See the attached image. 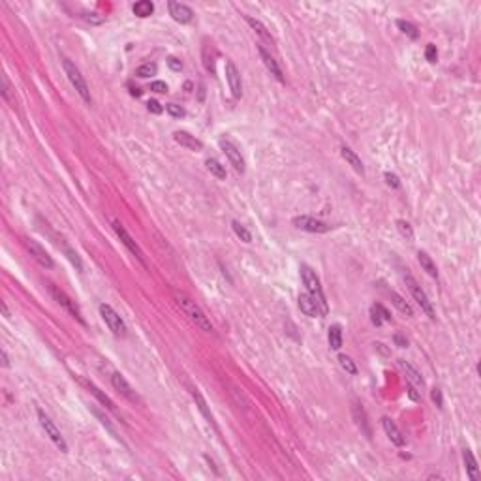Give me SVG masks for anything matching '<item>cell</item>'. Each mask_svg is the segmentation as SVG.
<instances>
[{
	"label": "cell",
	"mask_w": 481,
	"mask_h": 481,
	"mask_svg": "<svg viewBox=\"0 0 481 481\" xmlns=\"http://www.w3.org/2000/svg\"><path fill=\"white\" fill-rule=\"evenodd\" d=\"M175 299H177V304L183 308V312H185L186 316H188V319L192 322L194 326L198 327V329H201L203 333H211L213 331V324H211V319L207 318V314L201 310V306L196 301H192L188 295H185V293H181V291H177L175 293Z\"/></svg>",
	"instance_id": "1"
},
{
	"label": "cell",
	"mask_w": 481,
	"mask_h": 481,
	"mask_svg": "<svg viewBox=\"0 0 481 481\" xmlns=\"http://www.w3.org/2000/svg\"><path fill=\"white\" fill-rule=\"evenodd\" d=\"M301 278H303L304 286H306V289H308V293L312 295V299L316 301V304H318L319 308V316H326L327 314V301H326V295H324V289H322V284H319V278L316 276V273L312 271L308 265H301Z\"/></svg>",
	"instance_id": "2"
},
{
	"label": "cell",
	"mask_w": 481,
	"mask_h": 481,
	"mask_svg": "<svg viewBox=\"0 0 481 481\" xmlns=\"http://www.w3.org/2000/svg\"><path fill=\"white\" fill-rule=\"evenodd\" d=\"M62 66H64V72H66L68 79H70V83L74 85V89L77 90V94L81 96V100L85 102L87 105H92V96H90V89L89 85H87V81H85V77L81 75V72H79V68L75 66L74 62L70 59H64L62 60Z\"/></svg>",
	"instance_id": "3"
},
{
	"label": "cell",
	"mask_w": 481,
	"mask_h": 481,
	"mask_svg": "<svg viewBox=\"0 0 481 481\" xmlns=\"http://www.w3.org/2000/svg\"><path fill=\"white\" fill-rule=\"evenodd\" d=\"M100 314H102V319L105 322V326L109 327V331L115 337H126V324L122 322V318L117 314V310L113 308L111 304H100Z\"/></svg>",
	"instance_id": "4"
},
{
	"label": "cell",
	"mask_w": 481,
	"mask_h": 481,
	"mask_svg": "<svg viewBox=\"0 0 481 481\" xmlns=\"http://www.w3.org/2000/svg\"><path fill=\"white\" fill-rule=\"evenodd\" d=\"M38 421H40V425H42V429L45 430V434L49 436V440H51L53 444L59 447L62 453L68 451V445H66V440H64V436L60 434V430L57 429V425L51 421V417L45 414L44 410H38Z\"/></svg>",
	"instance_id": "5"
},
{
	"label": "cell",
	"mask_w": 481,
	"mask_h": 481,
	"mask_svg": "<svg viewBox=\"0 0 481 481\" xmlns=\"http://www.w3.org/2000/svg\"><path fill=\"white\" fill-rule=\"evenodd\" d=\"M404 280H406V286L408 289H410V293H412V297H414L415 301H417V304L421 306V310L429 316L430 319H434L436 316H434V308H432V303L429 301V297H427V293L421 289V286L417 284V282L414 280V276L410 273L404 274Z\"/></svg>",
	"instance_id": "6"
},
{
	"label": "cell",
	"mask_w": 481,
	"mask_h": 481,
	"mask_svg": "<svg viewBox=\"0 0 481 481\" xmlns=\"http://www.w3.org/2000/svg\"><path fill=\"white\" fill-rule=\"evenodd\" d=\"M113 230H115V233H117V237L120 239V243L124 244L126 248L132 252L133 256H135V259L139 261L141 265H143V267L147 265V263H145V256H143V250L139 248V244L133 241L132 235H130V233L126 231V228L119 222V220H113Z\"/></svg>",
	"instance_id": "7"
},
{
	"label": "cell",
	"mask_w": 481,
	"mask_h": 481,
	"mask_svg": "<svg viewBox=\"0 0 481 481\" xmlns=\"http://www.w3.org/2000/svg\"><path fill=\"white\" fill-rule=\"evenodd\" d=\"M49 291H51V295L55 297V301L64 308V310L68 312V314H72L77 322H81L83 326H85V319H83V316H81V310H79V306L75 304V301L74 299H70V297L62 291V289H59V288H55V286H49Z\"/></svg>",
	"instance_id": "8"
},
{
	"label": "cell",
	"mask_w": 481,
	"mask_h": 481,
	"mask_svg": "<svg viewBox=\"0 0 481 481\" xmlns=\"http://www.w3.org/2000/svg\"><path fill=\"white\" fill-rule=\"evenodd\" d=\"M23 244H25V248L29 250V254L32 256V258L36 259L38 263L42 267H45V269H51L53 265H55V261H53V258L45 252V248L42 246L40 243H36L34 239H23Z\"/></svg>",
	"instance_id": "9"
},
{
	"label": "cell",
	"mask_w": 481,
	"mask_h": 481,
	"mask_svg": "<svg viewBox=\"0 0 481 481\" xmlns=\"http://www.w3.org/2000/svg\"><path fill=\"white\" fill-rule=\"evenodd\" d=\"M293 226L297 230L308 231V233H326V231L331 230V226H327L326 222L316 220L312 216H295L293 218Z\"/></svg>",
	"instance_id": "10"
},
{
	"label": "cell",
	"mask_w": 481,
	"mask_h": 481,
	"mask_svg": "<svg viewBox=\"0 0 481 481\" xmlns=\"http://www.w3.org/2000/svg\"><path fill=\"white\" fill-rule=\"evenodd\" d=\"M220 148L224 150V154L228 156V160H230L231 166L235 168V171L243 173V171H244V160H243V156H241V150H239V148L228 139H220Z\"/></svg>",
	"instance_id": "11"
},
{
	"label": "cell",
	"mask_w": 481,
	"mask_h": 481,
	"mask_svg": "<svg viewBox=\"0 0 481 481\" xmlns=\"http://www.w3.org/2000/svg\"><path fill=\"white\" fill-rule=\"evenodd\" d=\"M226 79H228V83H230L231 94H233L235 98H241V94H243L241 74H239L237 66H235L231 60H226Z\"/></svg>",
	"instance_id": "12"
},
{
	"label": "cell",
	"mask_w": 481,
	"mask_h": 481,
	"mask_svg": "<svg viewBox=\"0 0 481 481\" xmlns=\"http://www.w3.org/2000/svg\"><path fill=\"white\" fill-rule=\"evenodd\" d=\"M168 8H170L171 17H173V19H175L177 23H181V25H186V23H190L194 19L192 8H188L186 4H181V2L171 0L170 4H168Z\"/></svg>",
	"instance_id": "13"
},
{
	"label": "cell",
	"mask_w": 481,
	"mask_h": 481,
	"mask_svg": "<svg viewBox=\"0 0 481 481\" xmlns=\"http://www.w3.org/2000/svg\"><path fill=\"white\" fill-rule=\"evenodd\" d=\"M258 51H259V57H261V60H263V64L267 66V70L271 72V75H274L276 79L280 83H284L286 79H284V74H282L280 66H278V62L274 60V57L271 55V53L267 51L263 45H258Z\"/></svg>",
	"instance_id": "14"
},
{
	"label": "cell",
	"mask_w": 481,
	"mask_h": 481,
	"mask_svg": "<svg viewBox=\"0 0 481 481\" xmlns=\"http://www.w3.org/2000/svg\"><path fill=\"white\" fill-rule=\"evenodd\" d=\"M111 384H113V387H115V389H117L120 395H124L128 400H133V402L137 400V395H135V391L132 389V385L126 382V378L122 376L120 372H113V374H111Z\"/></svg>",
	"instance_id": "15"
},
{
	"label": "cell",
	"mask_w": 481,
	"mask_h": 481,
	"mask_svg": "<svg viewBox=\"0 0 481 481\" xmlns=\"http://www.w3.org/2000/svg\"><path fill=\"white\" fill-rule=\"evenodd\" d=\"M297 301H299V308H301V312H303L304 316H308V318H316V316H319L318 304H316V301L312 299L310 293H301Z\"/></svg>",
	"instance_id": "16"
},
{
	"label": "cell",
	"mask_w": 481,
	"mask_h": 481,
	"mask_svg": "<svg viewBox=\"0 0 481 481\" xmlns=\"http://www.w3.org/2000/svg\"><path fill=\"white\" fill-rule=\"evenodd\" d=\"M173 139L177 141L181 147H186L188 150H201L203 143L200 139H196V135H190L188 132H175Z\"/></svg>",
	"instance_id": "17"
},
{
	"label": "cell",
	"mask_w": 481,
	"mask_h": 481,
	"mask_svg": "<svg viewBox=\"0 0 481 481\" xmlns=\"http://www.w3.org/2000/svg\"><path fill=\"white\" fill-rule=\"evenodd\" d=\"M382 425H384V430L385 434L389 436V440H391L395 445H404V436H402V432L399 430V427L395 425V421H391L389 417H384L382 419Z\"/></svg>",
	"instance_id": "18"
},
{
	"label": "cell",
	"mask_w": 481,
	"mask_h": 481,
	"mask_svg": "<svg viewBox=\"0 0 481 481\" xmlns=\"http://www.w3.org/2000/svg\"><path fill=\"white\" fill-rule=\"evenodd\" d=\"M399 367L402 370H404V374H406V378H408V382L412 385H415V387H423L425 385V382H423V378H421V374L417 372V370L410 365V363H406L404 359H399Z\"/></svg>",
	"instance_id": "19"
},
{
	"label": "cell",
	"mask_w": 481,
	"mask_h": 481,
	"mask_svg": "<svg viewBox=\"0 0 481 481\" xmlns=\"http://www.w3.org/2000/svg\"><path fill=\"white\" fill-rule=\"evenodd\" d=\"M462 459H464V466H466L468 477H470L472 481L479 479V468H477V462H475L474 455H472V451H470L468 447L462 451Z\"/></svg>",
	"instance_id": "20"
},
{
	"label": "cell",
	"mask_w": 481,
	"mask_h": 481,
	"mask_svg": "<svg viewBox=\"0 0 481 481\" xmlns=\"http://www.w3.org/2000/svg\"><path fill=\"white\" fill-rule=\"evenodd\" d=\"M81 382L85 384V387H87V389H89V391L92 393V395H94V397H96V399L100 400V402H102L105 408H107V410L115 412V402H113V400L109 399L105 393H102V389H100V387H96V385L92 384V382H87V380H81Z\"/></svg>",
	"instance_id": "21"
},
{
	"label": "cell",
	"mask_w": 481,
	"mask_h": 481,
	"mask_svg": "<svg viewBox=\"0 0 481 481\" xmlns=\"http://www.w3.org/2000/svg\"><path fill=\"white\" fill-rule=\"evenodd\" d=\"M341 154H342V158H344V160H346V162H348L350 166H352V168H354V170L357 171V173H361V175L365 173V168H363L361 158H359V156H357L356 152L352 150V148H350V147H342V148H341Z\"/></svg>",
	"instance_id": "22"
},
{
	"label": "cell",
	"mask_w": 481,
	"mask_h": 481,
	"mask_svg": "<svg viewBox=\"0 0 481 481\" xmlns=\"http://www.w3.org/2000/svg\"><path fill=\"white\" fill-rule=\"evenodd\" d=\"M370 316H372V324L374 326H382L384 322H391V314H389V310L385 308V306H382V304H374L372 308H370Z\"/></svg>",
	"instance_id": "23"
},
{
	"label": "cell",
	"mask_w": 481,
	"mask_h": 481,
	"mask_svg": "<svg viewBox=\"0 0 481 481\" xmlns=\"http://www.w3.org/2000/svg\"><path fill=\"white\" fill-rule=\"evenodd\" d=\"M190 395L194 397V400L198 402V406H200V412L203 415H205V419H207L211 425H215V417H213V414H211V410H209L207 402H205V399L201 397V393L196 389V387H190Z\"/></svg>",
	"instance_id": "24"
},
{
	"label": "cell",
	"mask_w": 481,
	"mask_h": 481,
	"mask_svg": "<svg viewBox=\"0 0 481 481\" xmlns=\"http://www.w3.org/2000/svg\"><path fill=\"white\" fill-rule=\"evenodd\" d=\"M417 259H419V265L423 267V271H427V274H429V276L436 278L438 269H436V265H434V261L430 259L429 254H427V252H419V254H417Z\"/></svg>",
	"instance_id": "25"
},
{
	"label": "cell",
	"mask_w": 481,
	"mask_h": 481,
	"mask_svg": "<svg viewBox=\"0 0 481 481\" xmlns=\"http://www.w3.org/2000/svg\"><path fill=\"white\" fill-rule=\"evenodd\" d=\"M132 12L137 17H150L152 12H154V4L150 0H139V2H135L132 6Z\"/></svg>",
	"instance_id": "26"
},
{
	"label": "cell",
	"mask_w": 481,
	"mask_h": 481,
	"mask_svg": "<svg viewBox=\"0 0 481 481\" xmlns=\"http://www.w3.org/2000/svg\"><path fill=\"white\" fill-rule=\"evenodd\" d=\"M354 417H356L357 425L361 427L363 432L370 438V427H369V423H367V415H365V410H363V406L359 404V402H354Z\"/></svg>",
	"instance_id": "27"
},
{
	"label": "cell",
	"mask_w": 481,
	"mask_h": 481,
	"mask_svg": "<svg viewBox=\"0 0 481 481\" xmlns=\"http://www.w3.org/2000/svg\"><path fill=\"white\" fill-rule=\"evenodd\" d=\"M327 339H329V346L333 350H341L342 346V329L339 324H335V326L329 327V335H327Z\"/></svg>",
	"instance_id": "28"
},
{
	"label": "cell",
	"mask_w": 481,
	"mask_h": 481,
	"mask_svg": "<svg viewBox=\"0 0 481 481\" xmlns=\"http://www.w3.org/2000/svg\"><path fill=\"white\" fill-rule=\"evenodd\" d=\"M391 303L395 304V306H397V308H399L402 314H406L408 318H410V316H414V308H412V306H410V304H408L406 301H404V299L399 295V293H395V291H391Z\"/></svg>",
	"instance_id": "29"
},
{
	"label": "cell",
	"mask_w": 481,
	"mask_h": 481,
	"mask_svg": "<svg viewBox=\"0 0 481 481\" xmlns=\"http://www.w3.org/2000/svg\"><path fill=\"white\" fill-rule=\"evenodd\" d=\"M207 170L215 175L216 179H226V168H224L222 164L218 162L216 158H207Z\"/></svg>",
	"instance_id": "30"
},
{
	"label": "cell",
	"mask_w": 481,
	"mask_h": 481,
	"mask_svg": "<svg viewBox=\"0 0 481 481\" xmlns=\"http://www.w3.org/2000/svg\"><path fill=\"white\" fill-rule=\"evenodd\" d=\"M231 228H233V231H235V235H237L243 243H252V233L246 228H244L243 224L241 222H237V220H233L231 222Z\"/></svg>",
	"instance_id": "31"
},
{
	"label": "cell",
	"mask_w": 481,
	"mask_h": 481,
	"mask_svg": "<svg viewBox=\"0 0 481 481\" xmlns=\"http://www.w3.org/2000/svg\"><path fill=\"white\" fill-rule=\"evenodd\" d=\"M397 25H399V29L402 30L406 36H410L412 40H417L419 32H417V29H415V25H412L410 21H404V19H399V21H397Z\"/></svg>",
	"instance_id": "32"
},
{
	"label": "cell",
	"mask_w": 481,
	"mask_h": 481,
	"mask_svg": "<svg viewBox=\"0 0 481 481\" xmlns=\"http://www.w3.org/2000/svg\"><path fill=\"white\" fill-rule=\"evenodd\" d=\"M246 23H248V25H250L252 29L256 30V32H258V34H259V36H261V38H265V40H271V34L267 32V29H265V27H263V25H261V23L258 21V19H252V17H246Z\"/></svg>",
	"instance_id": "33"
},
{
	"label": "cell",
	"mask_w": 481,
	"mask_h": 481,
	"mask_svg": "<svg viewBox=\"0 0 481 481\" xmlns=\"http://www.w3.org/2000/svg\"><path fill=\"white\" fill-rule=\"evenodd\" d=\"M339 363H341V367L346 370L348 374H357V367H356V363L352 361V357L342 354V356H339Z\"/></svg>",
	"instance_id": "34"
},
{
	"label": "cell",
	"mask_w": 481,
	"mask_h": 481,
	"mask_svg": "<svg viewBox=\"0 0 481 481\" xmlns=\"http://www.w3.org/2000/svg\"><path fill=\"white\" fill-rule=\"evenodd\" d=\"M156 70H158V68H156V64H150V62H148V64H143V66L137 68V70H135V75L145 79V77L156 75Z\"/></svg>",
	"instance_id": "35"
},
{
	"label": "cell",
	"mask_w": 481,
	"mask_h": 481,
	"mask_svg": "<svg viewBox=\"0 0 481 481\" xmlns=\"http://www.w3.org/2000/svg\"><path fill=\"white\" fill-rule=\"evenodd\" d=\"M397 228H399L400 235L404 239H408V241L414 239V230H412V226H410L406 220H399V222H397Z\"/></svg>",
	"instance_id": "36"
},
{
	"label": "cell",
	"mask_w": 481,
	"mask_h": 481,
	"mask_svg": "<svg viewBox=\"0 0 481 481\" xmlns=\"http://www.w3.org/2000/svg\"><path fill=\"white\" fill-rule=\"evenodd\" d=\"M166 111L170 113L171 117H175V119L185 117V109H183L181 105H177V104H168V105H166Z\"/></svg>",
	"instance_id": "37"
},
{
	"label": "cell",
	"mask_w": 481,
	"mask_h": 481,
	"mask_svg": "<svg viewBox=\"0 0 481 481\" xmlns=\"http://www.w3.org/2000/svg\"><path fill=\"white\" fill-rule=\"evenodd\" d=\"M425 59L429 60V62H436V59H438L436 45H432V44L427 45V49H425Z\"/></svg>",
	"instance_id": "38"
},
{
	"label": "cell",
	"mask_w": 481,
	"mask_h": 481,
	"mask_svg": "<svg viewBox=\"0 0 481 481\" xmlns=\"http://www.w3.org/2000/svg\"><path fill=\"white\" fill-rule=\"evenodd\" d=\"M66 254H68V258H70V261H72V263L75 265V269H77V271H81L83 265H81V259H79V256H77V254H75L72 248H66Z\"/></svg>",
	"instance_id": "39"
},
{
	"label": "cell",
	"mask_w": 481,
	"mask_h": 481,
	"mask_svg": "<svg viewBox=\"0 0 481 481\" xmlns=\"http://www.w3.org/2000/svg\"><path fill=\"white\" fill-rule=\"evenodd\" d=\"M150 90H154L158 94H166V92H168V85L164 81H154L150 83Z\"/></svg>",
	"instance_id": "40"
},
{
	"label": "cell",
	"mask_w": 481,
	"mask_h": 481,
	"mask_svg": "<svg viewBox=\"0 0 481 481\" xmlns=\"http://www.w3.org/2000/svg\"><path fill=\"white\" fill-rule=\"evenodd\" d=\"M83 19L87 23H90V25H100V23H104V17H100V15L96 14H85L83 15Z\"/></svg>",
	"instance_id": "41"
},
{
	"label": "cell",
	"mask_w": 481,
	"mask_h": 481,
	"mask_svg": "<svg viewBox=\"0 0 481 481\" xmlns=\"http://www.w3.org/2000/svg\"><path fill=\"white\" fill-rule=\"evenodd\" d=\"M168 66H170L173 72H181V70H183V62L179 59H175V57H170V59H168Z\"/></svg>",
	"instance_id": "42"
},
{
	"label": "cell",
	"mask_w": 481,
	"mask_h": 481,
	"mask_svg": "<svg viewBox=\"0 0 481 481\" xmlns=\"http://www.w3.org/2000/svg\"><path fill=\"white\" fill-rule=\"evenodd\" d=\"M147 109L150 113H154V115H160V113H162V107H160V104H158L156 100H150V102H148Z\"/></svg>",
	"instance_id": "43"
},
{
	"label": "cell",
	"mask_w": 481,
	"mask_h": 481,
	"mask_svg": "<svg viewBox=\"0 0 481 481\" xmlns=\"http://www.w3.org/2000/svg\"><path fill=\"white\" fill-rule=\"evenodd\" d=\"M432 400L436 402V406H438V408H442V406H444V400H442V391H440V389H436V387L432 389Z\"/></svg>",
	"instance_id": "44"
},
{
	"label": "cell",
	"mask_w": 481,
	"mask_h": 481,
	"mask_svg": "<svg viewBox=\"0 0 481 481\" xmlns=\"http://www.w3.org/2000/svg\"><path fill=\"white\" fill-rule=\"evenodd\" d=\"M385 179H387V185L393 186V188H399V186H400L399 177H397V175H393V173H385Z\"/></svg>",
	"instance_id": "45"
},
{
	"label": "cell",
	"mask_w": 481,
	"mask_h": 481,
	"mask_svg": "<svg viewBox=\"0 0 481 481\" xmlns=\"http://www.w3.org/2000/svg\"><path fill=\"white\" fill-rule=\"evenodd\" d=\"M393 341H395V344H397V346H400V348H406V346H408V341L404 339V337H402V335H399V333L393 337Z\"/></svg>",
	"instance_id": "46"
},
{
	"label": "cell",
	"mask_w": 481,
	"mask_h": 481,
	"mask_svg": "<svg viewBox=\"0 0 481 481\" xmlns=\"http://www.w3.org/2000/svg\"><path fill=\"white\" fill-rule=\"evenodd\" d=\"M408 393H410V397H412L414 400H419V395L415 393V385H412V384L408 385Z\"/></svg>",
	"instance_id": "47"
},
{
	"label": "cell",
	"mask_w": 481,
	"mask_h": 481,
	"mask_svg": "<svg viewBox=\"0 0 481 481\" xmlns=\"http://www.w3.org/2000/svg\"><path fill=\"white\" fill-rule=\"evenodd\" d=\"M0 356H2V367H4V369H8V367H10V359H8L6 350H2V354H0Z\"/></svg>",
	"instance_id": "48"
},
{
	"label": "cell",
	"mask_w": 481,
	"mask_h": 481,
	"mask_svg": "<svg viewBox=\"0 0 481 481\" xmlns=\"http://www.w3.org/2000/svg\"><path fill=\"white\" fill-rule=\"evenodd\" d=\"M2 312H4V318H10V310H8L6 303H2Z\"/></svg>",
	"instance_id": "49"
},
{
	"label": "cell",
	"mask_w": 481,
	"mask_h": 481,
	"mask_svg": "<svg viewBox=\"0 0 481 481\" xmlns=\"http://www.w3.org/2000/svg\"><path fill=\"white\" fill-rule=\"evenodd\" d=\"M130 92H132V96H141V90L137 89V87H135V89L132 87V90H130Z\"/></svg>",
	"instance_id": "50"
}]
</instances>
